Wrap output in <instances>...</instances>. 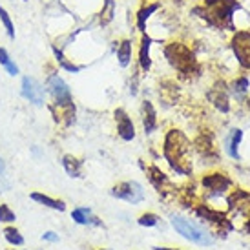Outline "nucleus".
I'll list each match as a JSON object with an SVG mask.
<instances>
[{
  "instance_id": "32",
  "label": "nucleus",
  "mask_w": 250,
  "mask_h": 250,
  "mask_svg": "<svg viewBox=\"0 0 250 250\" xmlns=\"http://www.w3.org/2000/svg\"><path fill=\"white\" fill-rule=\"evenodd\" d=\"M4 172H6V163H4V159L0 157V179L4 177Z\"/></svg>"
},
{
  "instance_id": "33",
  "label": "nucleus",
  "mask_w": 250,
  "mask_h": 250,
  "mask_svg": "<svg viewBox=\"0 0 250 250\" xmlns=\"http://www.w3.org/2000/svg\"><path fill=\"white\" fill-rule=\"evenodd\" d=\"M153 250H177V249H167V247H153Z\"/></svg>"
},
{
  "instance_id": "18",
  "label": "nucleus",
  "mask_w": 250,
  "mask_h": 250,
  "mask_svg": "<svg viewBox=\"0 0 250 250\" xmlns=\"http://www.w3.org/2000/svg\"><path fill=\"white\" fill-rule=\"evenodd\" d=\"M71 219L79 223V225H97V227L103 225L95 215H91L90 208H75L71 212Z\"/></svg>"
},
{
  "instance_id": "31",
  "label": "nucleus",
  "mask_w": 250,
  "mask_h": 250,
  "mask_svg": "<svg viewBox=\"0 0 250 250\" xmlns=\"http://www.w3.org/2000/svg\"><path fill=\"white\" fill-rule=\"evenodd\" d=\"M42 239H46V241H57V236L53 232H46V234L42 236Z\"/></svg>"
},
{
  "instance_id": "30",
  "label": "nucleus",
  "mask_w": 250,
  "mask_h": 250,
  "mask_svg": "<svg viewBox=\"0 0 250 250\" xmlns=\"http://www.w3.org/2000/svg\"><path fill=\"white\" fill-rule=\"evenodd\" d=\"M4 68H6L7 73H9V75H11V77H15V75H19V73H21V70H19V66H17V64H15L13 61H11V62H9V64H6Z\"/></svg>"
},
{
  "instance_id": "27",
  "label": "nucleus",
  "mask_w": 250,
  "mask_h": 250,
  "mask_svg": "<svg viewBox=\"0 0 250 250\" xmlns=\"http://www.w3.org/2000/svg\"><path fill=\"white\" fill-rule=\"evenodd\" d=\"M232 90L236 91L237 95L247 93V91H249V79H247V77H239V79H236L234 84H232Z\"/></svg>"
},
{
  "instance_id": "14",
  "label": "nucleus",
  "mask_w": 250,
  "mask_h": 250,
  "mask_svg": "<svg viewBox=\"0 0 250 250\" xmlns=\"http://www.w3.org/2000/svg\"><path fill=\"white\" fill-rule=\"evenodd\" d=\"M132 53H133V46L130 39H125V41L119 42L117 46V61L121 68H128L130 62H132Z\"/></svg>"
},
{
  "instance_id": "4",
  "label": "nucleus",
  "mask_w": 250,
  "mask_h": 250,
  "mask_svg": "<svg viewBox=\"0 0 250 250\" xmlns=\"http://www.w3.org/2000/svg\"><path fill=\"white\" fill-rule=\"evenodd\" d=\"M172 227H174L185 239L192 241V243H197V245H201V247H210V245L214 243V239H212V236H210L207 230L199 229L197 225L190 223L188 219L181 217V215H172Z\"/></svg>"
},
{
  "instance_id": "8",
  "label": "nucleus",
  "mask_w": 250,
  "mask_h": 250,
  "mask_svg": "<svg viewBox=\"0 0 250 250\" xmlns=\"http://www.w3.org/2000/svg\"><path fill=\"white\" fill-rule=\"evenodd\" d=\"M22 97L33 103L35 106H42L44 104V88L42 84L33 79V77H22Z\"/></svg>"
},
{
  "instance_id": "21",
  "label": "nucleus",
  "mask_w": 250,
  "mask_h": 250,
  "mask_svg": "<svg viewBox=\"0 0 250 250\" xmlns=\"http://www.w3.org/2000/svg\"><path fill=\"white\" fill-rule=\"evenodd\" d=\"M197 215H201V217L208 219V221L219 223V225H227L229 229H232V227L229 225V221H227V217H225V215L219 214V212H214V210L207 208V207H201V208H197Z\"/></svg>"
},
{
  "instance_id": "6",
  "label": "nucleus",
  "mask_w": 250,
  "mask_h": 250,
  "mask_svg": "<svg viewBox=\"0 0 250 250\" xmlns=\"http://www.w3.org/2000/svg\"><path fill=\"white\" fill-rule=\"evenodd\" d=\"M113 197L117 199H123L126 203H132V205H137L145 199V190L141 187L137 181H125V183H119L111 188L110 192Z\"/></svg>"
},
{
  "instance_id": "11",
  "label": "nucleus",
  "mask_w": 250,
  "mask_h": 250,
  "mask_svg": "<svg viewBox=\"0 0 250 250\" xmlns=\"http://www.w3.org/2000/svg\"><path fill=\"white\" fill-rule=\"evenodd\" d=\"M141 117H143V128L145 133H152L157 128V111L150 101H143L141 104Z\"/></svg>"
},
{
  "instance_id": "25",
  "label": "nucleus",
  "mask_w": 250,
  "mask_h": 250,
  "mask_svg": "<svg viewBox=\"0 0 250 250\" xmlns=\"http://www.w3.org/2000/svg\"><path fill=\"white\" fill-rule=\"evenodd\" d=\"M15 219H17V215L13 210L9 208L6 203H2L0 205V223H13Z\"/></svg>"
},
{
  "instance_id": "37",
  "label": "nucleus",
  "mask_w": 250,
  "mask_h": 250,
  "mask_svg": "<svg viewBox=\"0 0 250 250\" xmlns=\"http://www.w3.org/2000/svg\"><path fill=\"white\" fill-rule=\"evenodd\" d=\"M99 250H106V249H99Z\"/></svg>"
},
{
  "instance_id": "16",
  "label": "nucleus",
  "mask_w": 250,
  "mask_h": 250,
  "mask_svg": "<svg viewBox=\"0 0 250 250\" xmlns=\"http://www.w3.org/2000/svg\"><path fill=\"white\" fill-rule=\"evenodd\" d=\"M29 197L37 201L39 205H44V207H48V208H53V210H59V212H64L66 210V203L61 201V199H53V197H49L46 194H41V192H31Z\"/></svg>"
},
{
  "instance_id": "22",
  "label": "nucleus",
  "mask_w": 250,
  "mask_h": 250,
  "mask_svg": "<svg viewBox=\"0 0 250 250\" xmlns=\"http://www.w3.org/2000/svg\"><path fill=\"white\" fill-rule=\"evenodd\" d=\"M0 24L6 29L7 39L15 41V24H13V21H11V15L7 13V9L4 6H0Z\"/></svg>"
},
{
  "instance_id": "19",
  "label": "nucleus",
  "mask_w": 250,
  "mask_h": 250,
  "mask_svg": "<svg viewBox=\"0 0 250 250\" xmlns=\"http://www.w3.org/2000/svg\"><path fill=\"white\" fill-rule=\"evenodd\" d=\"M208 99H210V103H212V104H214L219 111H223V113H227V111L230 110L229 97H227L223 91H219V88H215V90L210 91Z\"/></svg>"
},
{
  "instance_id": "7",
  "label": "nucleus",
  "mask_w": 250,
  "mask_h": 250,
  "mask_svg": "<svg viewBox=\"0 0 250 250\" xmlns=\"http://www.w3.org/2000/svg\"><path fill=\"white\" fill-rule=\"evenodd\" d=\"M230 46H232L237 62L241 64V68L250 70V31L243 29V31L234 33Z\"/></svg>"
},
{
  "instance_id": "26",
  "label": "nucleus",
  "mask_w": 250,
  "mask_h": 250,
  "mask_svg": "<svg viewBox=\"0 0 250 250\" xmlns=\"http://www.w3.org/2000/svg\"><path fill=\"white\" fill-rule=\"evenodd\" d=\"M137 223H139L141 227H155L157 223H159V215L152 214V212H148V214H143L137 219Z\"/></svg>"
},
{
  "instance_id": "36",
  "label": "nucleus",
  "mask_w": 250,
  "mask_h": 250,
  "mask_svg": "<svg viewBox=\"0 0 250 250\" xmlns=\"http://www.w3.org/2000/svg\"><path fill=\"white\" fill-rule=\"evenodd\" d=\"M22 2H29V0H22Z\"/></svg>"
},
{
  "instance_id": "12",
  "label": "nucleus",
  "mask_w": 250,
  "mask_h": 250,
  "mask_svg": "<svg viewBox=\"0 0 250 250\" xmlns=\"http://www.w3.org/2000/svg\"><path fill=\"white\" fill-rule=\"evenodd\" d=\"M150 46H152V39L146 35V33H143V37H141V48H139V66L141 70L145 71H150V68H152V59H150Z\"/></svg>"
},
{
  "instance_id": "3",
  "label": "nucleus",
  "mask_w": 250,
  "mask_h": 250,
  "mask_svg": "<svg viewBox=\"0 0 250 250\" xmlns=\"http://www.w3.org/2000/svg\"><path fill=\"white\" fill-rule=\"evenodd\" d=\"M205 9L208 21L232 29V15L236 9H239V4L236 0H205Z\"/></svg>"
},
{
  "instance_id": "35",
  "label": "nucleus",
  "mask_w": 250,
  "mask_h": 250,
  "mask_svg": "<svg viewBox=\"0 0 250 250\" xmlns=\"http://www.w3.org/2000/svg\"><path fill=\"white\" fill-rule=\"evenodd\" d=\"M247 104H249V110H250V99H249V101H247Z\"/></svg>"
},
{
  "instance_id": "24",
  "label": "nucleus",
  "mask_w": 250,
  "mask_h": 250,
  "mask_svg": "<svg viewBox=\"0 0 250 250\" xmlns=\"http://www.w3.org/2000/svg\"><path fill=\"white\" fill-rule=\"evenodd\" d=\"M4 237H6L7 243H11V245H17V247L24 245V237H22V234L17 229H13V227L4 229Z\"/></svg>"
},
{
  "instance_id": "15",
  "label": "nucleus",
  "mask_w": 250,
  "mask_h": 250,
  "mask_svg": "<svg viewBox=\"0 0 250 250\" xmlns=\"http://www.w3.org/2000/svg\"><path fill=\"white\" fill-rule=\"evenodd\" d=\"M159 7H161L159 2H153V4H145V6L137 11V15H135V17H137V29H139L141 33L146 31V22H148V19H150Z\"/></svg>"
},
{
  "instance_id": "23",
  "label": "nucleus",
  "mask_w": 250,
  "mask_h": 250,
  "mask_svg": "<svg viewBox=\"0 0 250 250\" xmlns=\"http://www.w3.org/2000/svg\"><path fill=\"white\" fill-rule=\"evenodd\" d=\"M243 139V132L241 130H232V135H230V141H229V153L230 157H234V159H239V153H237V146Z\"/></svg>"
},
{
  "instance_id": "5",
  "label": "nucleus",
  "mask_w": 250,
  "mask_h": 250,
  "mask_svg": "<svg viewBox=\"0 0 250 250\" xmlns=\"http://www.w3.org/2000/svg\"><path fill=\"white\" fill-rule=\"evenodd\" d=\"M46 90L59 108H68L73 104L70 86L64 83L62 77H59V73H49L46 79Z\"/></svg>"
},
{
  "instance_id": "1",
  "label": "nucleus",
  "mask_w": 250,
  "mask_h": 250,
  "mask_svg": "<svg viewBox=\"0 0 250 250\" xmlns=\"http://www.w3.org/2000/svg\"><path fill=\"white\" fill-rule=\"evenodd\" d=\"M165 157L170 163V167L174 168L177 174L187 175L188 170L183 167L185 163V155L188 152V139L179 132V130H170L165 137Z\"/></svg>"
},
{
  "instance_id": "10",
  "label": "nucleus",
  "mask_w": 250,
  "mask_h": 250,
  "mask_svg": "<svg viewBox=\"0 0 250 250\" xmlns=\"http://www.w3.org/2000/svg\"><path fill=\"white\" fill-rule=\"evenodd\" d=\"M203 187L210 190V192H214V194H223V192H227L230 187H232V179H230L229 175L225 174H219V172H214V174H207L203 177Z\"/></svg>"
},
{
  "instance_id": "29",
  "label": "nucleus",
  "mask_w": 250,
  "mask_h": 250,
  "mask_svg": "<svg viewBox=\"0 0 250 250\" xmlns=\"http://www.w3.org/2000/svg\"><path fill=\"white\" fill-rule=\"evenodd\" d=\"M9 62H11V59H9L7 49L0 46V64H2V66H6V64H9Z\"/></svg>"
},
{
  "instance_id": "2",
  "label": "nucleus",
  "mask_w": 250,
  "mask_h": 250,
  "mask_svg": "<svg viewBox=\"0 0 250 250\" xmlns=\"http://www.w3.org/2000/svg\"><path fill=\"white\" fill-rule=\"evenodd\" d=\"M165 57L172 68L181 73H194L197 70V61L188 46L181 42H172L165 48Z\"/></svg>"
},
{
  "instance_id": "20",
  "label": "nucleus",
  "mask_w": 250,
  "mask_h": 250,
  "mask_svg": "<svg viewBox=\"0 0 250 250\" xmlns=\"http://www.w3.org/2000/svg\"><path fill=\"white\" fill-rule=\"evenodd\" d=\"M99 19H101V26L104 28L108 26L113 19H115V0H104V6H103V11L99 15Z\"/></svg>"
},
{
  "instance_id": "13",
  "label": "nucleus",
  "mask_w": 250,
  "mask_h": 250,
  "mask_svg": "<svg viewBox=\"0 0 250 250\" xmlns=\"http://www.w3.org/2000/svg\"><path fill=\"white\" fill-rule=\"evenodd\" d=\"M51 51H53V55H55V61L57 64L62 68V70L70 71V73H79V71H83L86 66H83V64H73L71 61H68L66 57H64L62 49L59 48L57 44H51Z\"/></svg>"
},
{
  "instance_id": "17",
  "label": "nucleus",
  "mask_w": 250,
  "mask_h": 250,
  "mask_svg": "<svg viewBox=\"0 0 250 250\" xmlns=\"http://www.w3.org/2000/svg\"><path fill=\"white\" fill-rule=\"evenodd\" d=\"M62 167L70 177H83V161L77 159L75 155H70V153L64 155Z\"/></svg>"
},
{
  "instance_id": "28",
  "label": "nucleus",
  "mask_w": 250,
  "mask_h": 250,
  "mask_svg": "<svg viewBox=\"0 0 250 250\" xmlns=\"http://www.w3.org/2000/svg\"><path fill=\"white\" fill-rule=\"evenodd\" d=\"M150 174H153V175H150V179H152V183L155 185L157 188H161V183H167V175L161 172L159 168L157 167H152L150 168Z\"/></svg>"
},
{
  "instance_id": "34",
  "label": "nucleus",
  "mask_w": 250,
  "mask_h": 250,
  "mask_svg": "<svg viewBox=\"0 0 250 250\" xmlns=\"http://www.w3.org/2000/svg\"><path fill=\"white\" fill-rule=\"evenodd\" d=\"M247 232H249V234H250V221L247 223Z\"/></svg>"
},
{
  "instance_id": "9",
  "label": "nucleus",
  "mask_w": 250,
  "mask_h": 250,
  "mask_svg": "<svg viewBox=\"0 0 250 250\" xmlns=\"http://www.w3.org/2000/svg\"><path fill=\"white\" fill-rule=\"evenodd\" d=\"M113 115H115V123H117L119 137L123 141H126V143L135 139V126H133V121L130 119V115L123 108H117Z\"/></svg>"
}]
</instances>
